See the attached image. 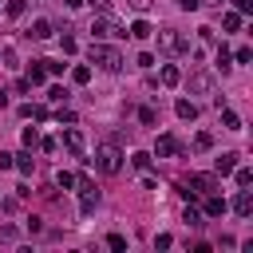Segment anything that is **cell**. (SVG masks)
I'll list each match as a JSON object with an SVG mask.
<instances>
[{
    "mask_svg": "<svg viewBox=\"0 0 253 253\" xmlns=\"http://www.w3.org/2000/svg\"><path fill=\"white\" fill-rule=\"evenodd\" d=\"M95 166H99L103 174H119V170H123V150H119L115 142H99V146H95Z\"/></svg>",
    "mask_w": 253,
    "mask_h": 253,
    "instance_id": "1",
    "label": "cell"
},
{
    "mask_svg": "<svg viewBox=\"0 0 253 253\" xmlns=\"http://www.w3.org/2000/svg\"><path fill=\"white\" fill-rule=\"evenodd\" d=\"M87 55H91V63H99L103 71H119V67H123V55H119V47H111V43H99V40H95Z\"/></svg>",
    "mask_w": 253,
    "mask_h": 253,
    "instance_id": "2",
    "label": "cell"
},
{
    "mask_svg": "<svg viewBox=\"0 0 253 253\" xmlns=\"http://www.w3.org/2000/svg\"><path fill=\"white\" fill-rule=\"evenodd\" d=\"M158 47H162L166 55H182V51H190V40H186L178 28H162V32H158Z\"/></svg>",
    "mask_w": 253,
    "mask_h": 253,
    "instance_id": "3",
    "label": "cell"
},
{
    "mask_svg": "<svg viewBox=\"0 0 253 253\" xmlns=\"http://www.w3.org/2000/svg\"><path fill=\"white\" fill-rule=\"evenodd\" d=\"M91 36L107 40V36H126V32H123V24H115L111 16H103V20H91Z\"/></svg>",
    "mask_w": 253,
    "mask_h": 253,
    "instance_id": "4",
    "label": "cell"
},
{
    "mask_svg": "<svg viewBox=\"0 0 253 253\" xmlns=\"http://www.w3.org/2000/svg\"><path fill=\"white\" fill-rule=\"evenodd\" d=\"M186 186H190L186 198H190V194H213V190H217V178H213V174H190Z\"/></svg>",
    "mask_w": 253,
    "mask_h": 253,
    "instance_id": "5",
    "label": "cell"
},
{
    "mask_svg": "<svg viewBox=\"0 0 253 253\" xmlns=\"http://www.w3.org/2000/svg\"><path fill=\"white\" fill-rule=\"evenodd\" d=\"M190 91L194 95H213V75L210 71H194L190 75Z\"/></svg>",
    "mask_w": 253,
    "mask_h": 253,
    "instance_id": "6",
    "label": "cell"
},
{
    "mask_svg": "<svg viewBox=\"0 0 253 253\" xmlns=\"http://www.w3.org/2000/svg\"><path fill=\"white\" fill-rule=\"evenodd\" d=\"M63 142H67V150H71L75 158H83V146H87V138H83V130H79V126H67V130H63Z\"/></svg>",
    "mask_w": 253,
    "mask_h": 253,
    "instance_id": "7",
    "label": "cell"
},
{
    "mask_svg": "<svg viewBox=\"0 0 253 253\" xmlns=\"http://www.w3.org/2000/svg\"><path fill=\"white\" fill-rule=\"evenodd\" d=\"M182 146H178V138L174 134H158V142H154V154L158 158H170V154H178Z\"/></svg>",
    "mask_w": 253,
    "mask_h": 253,
    "instance_id": "8",
    "label": "cell"
},
{
    "mask_svg": "<svg viewBox=\"0 0 253 253\" xmlns=\"http://www.w3.org/2000/svg\"><path fill=\"white\" fill-rule=\"evenodd\" d=\"M233 210H237V213H241V217H249V213H253V194H249V190H245V186H241V194H237V198H233Z\"/></svg>",
    "mask_w": 253,
    "mask_h": 253,
    "instance_id": "9",
    "label": "cell"
},
{
    "mask_svg": "<svg viewBox=\"0 0 253 253\" xmlns=\"http://www.w3.org/2000/svg\"><path fill=\"white\" fill-rule=\"evenodd\" d=\"M79 194H83V198H79V210H83V213H91V210L99 206V194H95V186H83Z\"/></svg>",
    "mask_w": 253,
    "mask_h": 253,
    "instance_id": "10",
    "label": "cell"
},
{
    "mask_svg": "<svg viewBox=\"0 0 253 253\" xmlns=\"http://www.w3.org/2000/svg\"><path fill=\"white\" fill-rule=\"evenodd\" d=\"M12 158H16L12 166H16L20 174H32V170H36V162H32V150H24V154H12Z\"/></svg>",
    "mask_w": 253,
    "mask_h": 253,
    "instance_id": "11",
    "label": "cell"
},
{
    "mask_svg": "<svg viewBox=\"0 0 253 253\" xmlns=\"http://www.w3.org/2000/svg\"><path fill=\"white\" fill-rule=\"evenodd\" d=\"M206 213H210V217H221V213H225V202H221L217 194H206Z\"/></svg>",
    "mask_w": 253,
    "mask_h": 253,
    "instance_id": "12",
    "label": "cell"
},
{
    "mask_svg": "<svg viewBox=\"0 0 253 253\" xmlns=\"http://www.w3.org/2000/svg\"><path fill=\"white\" fill-rule=\"evenodd\" d=\"M174 111H178V119H198V107H194L190 99H178V103H174Z\"/></svg>",
    "mask_w": 253,
    "mask_h": 253,
    "instance_id": "13",
    "label": "cell"
},
{
    "mask_svg": "<svg viewBox=\"0 0 253 253\" xmlns=\"http://www.w3.org/2000/svg\"><path fill=\"white\" fill-rule=\"evenodd\" d=\"M237 158H241V154H221V158H217V174H233V170H237Z\"/></svg>",
    "mask_w": 253,
    "mask_h": 253,
    "instance_id": "14",
    "label": "cell"
},
{
    "mask_svg": "<svg viewBox=\"0 0 253 253\" xmlns=\"http://www.w3.org/2000/svg\"><path fill=\"white\" fill-rule=\"evenodd\" d=\"M126 32H130V36H134V40H146V36H150V32H154V28H150V24H146V20H134V24H130V28H126Z\"/></svg>",
    "mask_w": 253,
    "mask_h": 253,
    "instance_id": "15",
    "label": "cell"
},
{
    "mask_svg": "<svg viewBox=\"0 0 253 253\" xmlns=\"http://www.w3.org/2000/svg\"><path fill=\"white\" fill-rule=\"evenodd\" d=\"M43 79H47V67H40V63H32V67H28V83L36 87V83H43Z\"/></svg>",
    "mask_w": 253,
    "mask_h": 253,
    "instance_id": "16",
    "label": "cell"
},
{
    "mask_svg": "<svg viewBox=\"0 0 253 253\" xmlns=\"http://www.w3.org/2000/svg\"><path fill=\"white\" fill-rule=\"evenodd\" d=\"M178 79H182V71H178L174 63H166V67H162V83H166V87H174Z\"/></svg>",
    "mask_w": 253,
    "mask_h": 253,
    "instance_id": "17",
    "label": "cell"
},
{
    "mask_svg": "<svg viewBox=\"0 0 253 253\" xmlns=\"http://www.w3.org/2000/svg\"><path fill=\"white\" fill-rule=\"evenodd\" d=\"M32 36H36V40H47V36H51V24H47V20H36V24H32Z\"/></svg>",
    "mask_w": 253,
    "mask_h": 253,
    "instance_id": "18",
    "label": "cell"
},
{
    "mask_svg": "<svg viewBox=\"0 0 253 253\" xmlns=\"http://www.w3.org/2000/svg\"><path fill=\"white\" fill-rule=\"evenodd\" d=\"M138 119H142V126H154V123H158V111H154V107H142Z\"/></svg>",
    "mask_w": 253,
    "mask_h": 253,
    "instance_id": "19",
    "label": "cell"
},
{
    "mask_svg": "<svg viewBox=\"0 0 253 253\" xmlns=\"http://www.w3.org/2000/svg\"><path fill=\"white\" fill-rule=\"evenodd\" d=\"M221 123H225V130H241V119L233 111H221Z\"/></svg>",
    "mask_w": 253,
    "mask_h": 253,
    "instance_id": "20",
    "label": "cell"
},
{
    "mask_svg": "<svg viewBox=\"0 0 253 253\" xmlns=\"http://www.w3.org/2000/svg\"><path fill=\"white\" fill-rule=\"evenodd\" d=\"M221 28H225V32H237V28H241V16H237V12H229V16L221 20Z\"/></svg>",
    "mask_w": 253,
    "mask_h": 253,
    "instance_id": "21",
    "label": "cell"
},
{
    "mask_svg": "<svg viewBox=\"0 0 253 253\" xmlns=\"http://www.w3.org/2000/svg\"><path fill=\"white\" fill-rule=\"evenodd\" d=\"M233 178H237V186H253V170H245V166L233 170Z\"/></svg>",
    "mask_w": 253,
    "mask_h": 253,
    "instance_id": "22",
    "label": "cell"
},
{
    "mask_svg": "<svg viewBox=\"0 0 253 253\" xmlns=\"http://www.w3.org/2000/svg\"><path fill=\"white\" fill-rule=\"evenodd\" d=\"M107 245H111L115 253H123V249H126V237H123V233H111V237H107Z\"/></svg>",
    "mask_w": 253,
    "mask_h": 253,
    "instance_id": "23",
    "label": "cell"
},
{
    "mask_svg": "<svg viewBox=\"0 0 253 253\" xmlns=\"http://www.w3.org/2000/svg\"><path fill=\"white\" fill-rule=\"evenodd\" d=\"M210 146H213V138H210V134H206V130H202V134H198V138H194V150H210Z\"/></svg>",
    "mask_w": 253,
    "mask_h": 253,
    "instance_id": "24",
    "label": "cell"
},
{
    "mask_svg": "<svg viewBox=\"0 0 253 253\" xmlns=\"http://www.w3.org/2000/svg\"><path fill=\"white\" fill-rule=\"evenodd\" d=\"M130 162H134L138 170H146V166H150V154H146V150H138V154H130Z\"/></svg>",
    "mask_w": 253,
    "mask_h": 253,
    "instance_id": "25",
    "label": "cell"
},
{
    "mask_svg": "<svg viewBox=\"0 0 253 253\" xmlns=\"http://www.w3.org/2000/svg\"><path fill=\"white\" fill-rule=\"evenodd\" d=\"M55 186H63V190H67V186H75V174H67V170H59V174H55Z\"/></svg>",
    "mask_w": 253,
    "mask_h": 253,
    "instance_id": "26",
    "label": "cell"
},
{
    "mask_svg": "<svg viewBox=\"0 0 253 253\" xmlns=\"http://www.w3.org/2000/svg\"><path fill=\"white\" fill-rule=\"evenodd\" d=\"M182 217H186V225H202V213H198L194 206H186V213H182Z\"/></svg>",
    "mask_w": 253,
    "mask_h": 253,
    "instance_id": "27",
    "label": "cell"
},
{
    "mask_svg": "<svg viewBox=\"0 0 253 253\" xmlns=\"http://www.w3.org/2000/svg\"><path fill=\"white\" fill-rule=\"evenodd\" d=\"M229 59H233V55H229L225 47H217V67H221V71H229Z\"/></svg>",
    "mask_w": 253,
    "mask_h": 253,
    "instance_id": "28",
    "label": "cell"
},
{
    "mask_svg": "<svg viewBox=\"0 0 253 253\" xmlns=\"http://www.w3.org/2000/svg\"><path fill=\"white\" fill-rule=\"evenodd\" d=\"M71 79H75V83H87V79H91V67H75Z\"/></svg>",
    "mask_w": 253,
    "mask_h": 253,
    "instance_id": "29",
    "label": "cell"
},
{
    "mask_svg": "<svg viewBox=\"0 0 253 253\" xmlns=\"http://www.w3.org/2000/svg\"><path fill=\"white\" fill-rule=\"evenodd\" d=\"M24 8H28L24 0H8V16H24Z\"/></svg>",
    "mask_w": 253,
    "mask_h": 253,
    "instance_id": "30",
    "label": "cell"
},
{
    "mask_svg": "<svg viewBox=\"0 0 253 253\" xmlns=\"http://www.w3.org/2000/svg\"><path fill=\"white\" fill-rule=\"evenodd\" d=\"M0 241L12 245V241H16V229H12V225H0Z\"/></svg>",
    "mask_w": 253,
    "mask_h": 253,
    "instance_id": "31",
    "label": "cell"
},
{
    "mask_svg": "<svg viewBox=\"0 0 253 253\" xmlns=\"http://www.w3.org/2000/svg\"><path fill=\"white\" fill-rule=\"evenodd\" d=\"M36 142H40V134H36V130H32V126H28V130H24V146H28V150H32V146H36Z\"/></svg>",
    "mask_w": 253,
    "mask_h": 253,
    "instance_id": "32",
    "label": "cell"
},
{
    "mask_svg": "<svg viewBox=\"0 0 253 253\" xmlns=\"http://www.w3.org/2000/svg\"><path fill=\"white\" fill-rule=\"evenodd\" d=\"M233 59H237V63H249V59H253V51H249V47H237V55H233Z\"/></svg>",
    "mask_w": 253,
    "mask_h": 253,
    "instance_id": "33",
    "label": "cell"
},
{
    "mask_svg": "<svg viewBox=\"0 0 253 253\" xmlns=\"http://www.w3.org/2000/svg\"><path fill=\"white\" fill-rule=\"evenodd\" d=\"M233 8L237 12H253V0H233Z\"/></svg>",
    "mask_w": 253,
    "mask_h": 253,
    "instance_id": "34",
    "label": "cell"
},
{
    "mask_svg": "<svg viewBox=\"0 0 253 253\" xmlns=\"http://www.w3.org/2000/svg\"><path fill=\"white\" fill-rule=\"evenodd\" d=\"M126 4H130L134 12H146V8H150V0H126Z\"/></svg>",
    "mask_w": 253,
    "mask_h": 253,
    "instance_id": "35",
    "label": "cell"
},
{
    "mask_svg": "<svg viewBox=\"0 0 253 253\" xmlns=\"http://www.w3.org/2000/svg\"><path fill=\"white\" fill-rule=\"evenodd\" d=\"M174 4H178V8H186V12H194V8L202 4V0H174Z\"/></svg>",
    "mask_w": 253,
    "mask_h": 253,
    "instance_id": "36",
    "label": "cell"
},
{
    "mask_svg": "<svg viewBox=\"0 0 253 253\" xmlns=\"http://www.w3.org/2000/svg\"><path fill=\"white\" fill-rule=\"evenodd\" d=\"M0 107H8V91L4 87H0Z\"/></svg>",
    "mask_w": 253,
    "mask_h": 253,
    "instance_id": "37",
    "label": "cell"
},
{
    "mask_svg": "<svg viewBox=\"0 0 253 253\" xmlns=\"http://www.w3.org/2000/svg\"><path fill=\"white\" fill-rule=\"evenodd\" d=\"M79 4H83V0H67V8H79Z\"/></svg>",
    "mask_w": 253,
    "mask_h": 253,
    "instance_id": "38",
    "label": "cell"
}]
</instances>
